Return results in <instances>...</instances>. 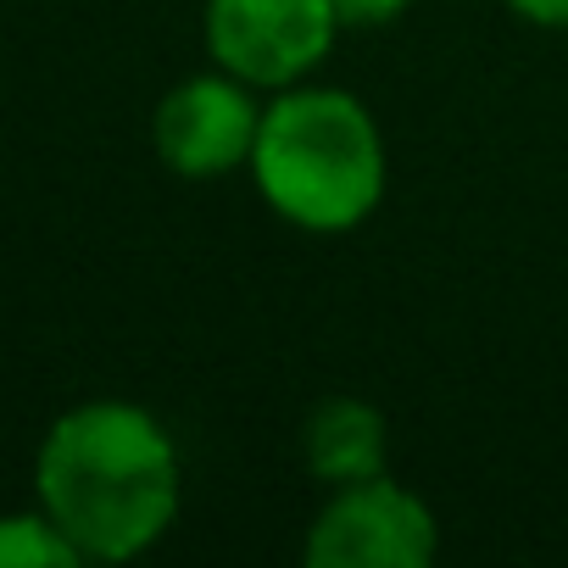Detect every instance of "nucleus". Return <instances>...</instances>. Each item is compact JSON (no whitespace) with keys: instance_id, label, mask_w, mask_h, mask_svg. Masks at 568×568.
Listing matches in <instances>:
<instances>
[{"instance_id":"nucleus-1","label":"nucleus","mask_w":568,"mask_h":568,"mask_svg":"<svg viewBox=\"0 0 568 568\" xmlns=\"http://www.w3.org/2000/svg\"><path fill=\"white\" fill-rule=\"evenodd\" d=\"M34 490L84 562H129L179 518V452L145 407L84 402L45 429Z\"/></svg>"},{"instance_id":"nucleus-2","label":"nucleus","mask_w":568,"mask_h":568,"mask_svg":"<svg viewBox=\"0 0 568 568\" xmlns=\"http://www.w3.org/2000/svg\"><path fill=\"white\" fill-rule=\"evenodd\" d=\"M251 179L284 223L307 234H346L385 201L379 123L346 90H273V101L262 106Z\"/></svg>"},{"instance_id":"nucleus-3","label":"nucleus","mask_w":568,"mask_h":568,"mask_svg":"<svg viewBox=\"0 0 568 568\" xmlns=\"http://www.w3.org/2000/svg\"><path fill=\"white\" fill-rule=\"evenodd\" d=\"M206 51L251 90L302 84L335 45V0H206Z\"/></svg>"},{"instance_id":"nucleus-4","label":"nucleus","mask_w":568,"mask_h":568,"mask_svg":"<svg viewBox=\"0 0 568 568\" xmlns=\"http://www.w3.org/2000/svg\"><path fill=\"white\" fill-rule=\"evenodd\" d=\"M435 546L440 535L424 496H413L390 474H374L329 490L307 535V562L313 568H424Z\"/></svg>"},{"instance_id":"nucleus-5","label":"nucleus","mask_w":568,"mask_h":568,"mask_svg":"<svg viewBox=\"0 0 568 568\" xmlns=\"http://www.w3.org/2000/svg\"><path fill=\"white\" fill-rule=\"evenodd\" d=\"M256 129H262L256 90L223 68L173 84L151 118L156 156L179 179H223L234 168H251Z\"/></svg>"},{"instance_id":"nucleus-6","label":"nucleus","mask_w":568,"mask_h":568,"mask_svg":"<svg viewBox=\"0 0 568 568\" xmlns=\"http://www.w3.org/2000/svg\"><path fill=\"white\" fill-rule=\"evenodd\" d=\"M302 457L329 490L385 474V418H379V407H368L357 396L318 402L302 424Z\"/></svg>"},{"instance_id":"nucleus-7","label":"nucleus","mask_w":568,"mask_h":568,"mask_svg":"<svg viewBox=\"0 0 568 568\" xmlns=\"http://www.w3.org/2000/svg\"><path fill=\"white\" fill-rule=\"evenodd\" d=\"M79 546L57 529V518L40 513H7L0 518V568H79Z\"/></svg>"},{"instance_id":"nucleus-8","label":"nucleus","mask_w":568,"mask_h":568,"mask_svg":"<svg viewBox=\"0 0 568 568\" xmlns=\"http://www.w3.org/2000/svg\"><path fill=\"white\" fill-rule=\"evenodd\" d=\"M407 7L413 0H335V18H341V29H385Z\"/></svg>"},{"instance_id":"nucleus-9","label":"nucleus","mask_w":568,"mask_h":568,"mask_svg":"<svg viewBox=\"0 0 568 568\" xmlns=\"http://www.w3.org/2000/svg\"><path fill=\"white\" fill-rule=\"evenodd\" d=\"M507 7H513L524 23H540V29H568V0H507Z\"/></svg>"}]
</instances>
